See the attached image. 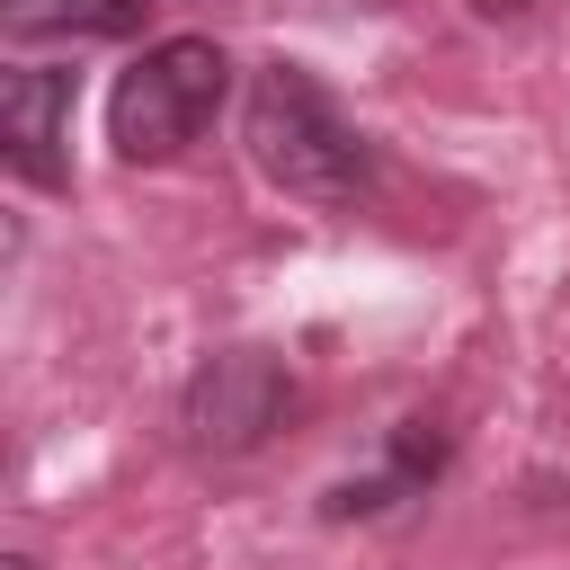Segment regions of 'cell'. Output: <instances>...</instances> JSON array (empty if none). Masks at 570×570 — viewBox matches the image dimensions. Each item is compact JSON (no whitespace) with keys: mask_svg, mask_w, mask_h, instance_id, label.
Segmentation results:
<instances>
[{"mask_svg":"<svg viewBox=\"0 0 570 570\" xmlns=\"http://www.w3.org/2000/svg\"><path fill=\"white\" fill-rule=\"evenodd\" d=\"M240 142H249L258 178L285 187V196H303V205H356V196L374 187L365 134L338 116V98H330L303 62H267V71L249 80Z\"/></svg>","mask_w":570,"mask_h":570,"instance_id":"cell-1","label":"cell"},{"mask_svg":"<svg viewBox=\"0 0 570 570\" xmlns=\"http://www.w3.org/2000/svg\"><path fill=\"white\" fill-rule=\"evenodd\" d=\"M232 98V62L214 36H169L142 62H125L116 98H107V142L116 160H178Z\"/></svg>","mask_w":570,"mask_h":570,"instance_id":"cell-2","label":"cell"},{"mask_svg":"<svg viewBox=\"0 0 570 570\" xmlns=\"http://www.w3.org/2000/svg\"><path fill=\"white\" fill-rule=\"evenodd\" d=\"M285 401H294V383L267 347H223V356L196 365V383L178 401V428H187L196 454H249V445H267Z\"/></svg>","mask_w":570,"mask_h":570,"instance_id":"cell-3","label":"cell"},{"mask_svg":"<svg viewBox=\"0 0 570 570\" xmlns=\"http://www.w3.org/2000/svg\"><path fill=\"white\" fill-rule=\"evenodd\" d=\"M71 98H80V71L62 62H18L0 80V151L27 187H62L71 178Z\"/></svg>","mask_w":570,"mask_h":570,"instance_id":"cell-4","label":"cell"},{"mask_svg":"<svg viewBox=\"0 0 570 570\" xmlns=\"http://www.w3.org/2000/svg\"><path fill=\"white\" fill-rule=\"evenodd\" d=\"M142 0H0L9 45H98V36H134Z\"/></svg>","mask_w":570,"mask_h":570,"instance_id":"cell-5","label":"cell"},{"mask_svg":"<svg viewBox=\"0 0 570 570\" xmlns=\"http://www.w3.org/2000/svg\"><path fill=\"white\" fill-rule=\"evenodd\" d=\"M436 454H445V436H428V419H410V428L392 436V463H383V472H365V481H338V490H330V517H374V508L410 499V490L436 472Z\"/></svg>","mask_w":570,"mask_h":570,"instance_id":"cell-6","label":"cell"},{"mask_svg":"<svg viewBox=\"0 0 570 570\" xmlns=\"http://www.w3.org/2000/svg\"><path fill=\"white\" fill-rule=\"evenodd\" d=\"M472 9H490V18H508V9H525V0H472Z\"/></svg>","mask_w":570,"mask_h":570,"instance_id":"cell-7","label":"cell"},{"mask_svg":"<svg viewBox=\"0 0 570 570\" xmlns=\"http://www.w3.org/2000/svg\"><path fill=\"white\" fill-rule=\"evenodd\" d=\"M0 570H36V561H27V552H9V561H0Z\"/></svg>","mask_w":570,"mask_h":570,"instance_id":"cell-8","label":"cell"}]
</instances>
